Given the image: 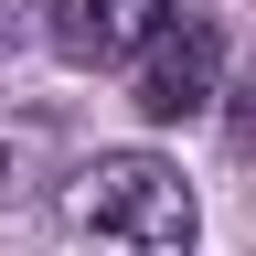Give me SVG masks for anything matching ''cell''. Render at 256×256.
I'll return each instance as SVG.
<instances>
[{"label":"cell","instance_id":"1","mask_svg":"<svg viewBox=\"0 0 256 256\" xmlns=\"http://www.w3.org/2000/svg\"><path fill=\"white\" fill-rule=\"evenodd\" d=\"M64 224H75L86 256H192V235H203L192 182L150 150H96L64 182Z\"/></svg>","mask_w":256,"mask_h":256},{"label":"cell","instance_id":"2","mask_svg":"<svg viewBox=\"0 0 256 256\" xmlns=\"http://www.w3.org/2000/svg\"><path fill=\"white\" fill-rule=\"evenodd\" d=\"M171 22H182V0H54L43 43L64 64H150Z\"/></svg>","mask_w":256,"mask_h":256},{"label":"cell","instance_id":"3","mask_svg":"<svg viewBox=\"0 0 256 256\" xmlns=\"http://www.w3.org/2000/svg\"><path fill=\"white\" fill-rule=\"evenodd\" d=\"M128 96H139V118H150V128L203 118L214 96H224V32H214L203 11H182L171 32H160V54L139 64V86H128Z\"/></svg>","mask_w":256,"mask_h":256},{"label":"cell","instance_id":"4","mask_svg":"<svg viewBox=\"0 0 256 256\" xmlns=\"http://www.w3.org/2000/svg\"><path fill=\"white\" fill-rule=\"evenodd\" d=\"M224 139H235V160H256V64L224 86Z\"/></svg>","mask_w":256,"mask_h":256}]
</instances>
